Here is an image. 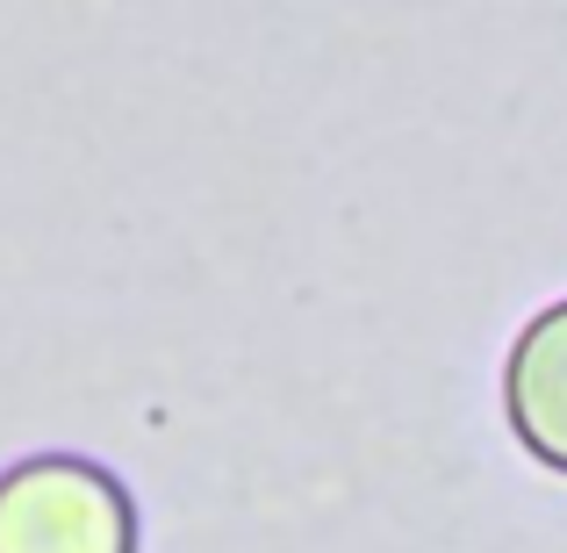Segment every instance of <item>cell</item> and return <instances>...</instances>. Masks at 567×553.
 <instances>
[{
  "label": "cell",
  "instance_id": "cell-1",
  "mask_svg": "<svg viewBox=\"0 0 567 553\" xmlns=\"http://www.w3.org/2000/svg\"><path fill=\"white\" fill-rule=\"evenodd\" d=\"M0 553H137V503L86 453L0 468Z\"/></svg>",
  "mask_w": 567,
  "mask_h": 553
},
{
  "label": "cell",
  "instance_id": "cell-2",
  "mask_svg": "<svg viewBox=\"0 0 567 553\" xmlns=\"http://www.w3.org/2000/svg\"><path fill=\"white\" fill-rule=\"evenodd\" d=\"M503 417L532 460L567 474V295L532 309L503 352Z\"/></svg>",
  "mask_w": 567,
  "mask_h": 553
}]
</instances>
